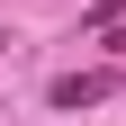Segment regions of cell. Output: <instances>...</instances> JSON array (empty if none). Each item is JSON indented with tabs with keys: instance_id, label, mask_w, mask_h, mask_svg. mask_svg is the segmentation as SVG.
<instances>
[{
	"instance_id": "obj_2",
	"label": "cell",
	"mask_w": 126,
	"mask_h": 126,
	"mask_svg": "<svg viewBox=\"0 0 126 126\" xmlns=\"http://www.w3.org/2000/svg\"><path fill=\"white\" fill-rule=\"evenodd\" d=\"M108 45H117V54H126V27H108Z\"/></svg>"
},
{
	"instance_id": "obj_3",
	"label": "cell",
	"mask_w": 126,
	"mask_h": 126,
	"mask_svg": "<svg viewBox=\"0 0 126 126\" xmlns=\"http://www.w3.org/2000/svg\"><path fill=\"white\" fill-rule=\"evenodd\" d=\"M0 54H9V27H0Z\"/></svg>"
},
{
	"instance_id": "obj_1",
	"label": "cell",
	"mask_w": 126,
	"mask_h": 126,
	"mask_svg": "<svg viewBox=\"0 0 126 126\" xmlns=\"http://www.w3.org/2000/svg\"><path fill=\"white\" fill-rule=\"evenodd\" d=\"M99 99H117V72H108V63H90V72H54V81H45V108H99Z\"/></svg>"
}]
</instances>
